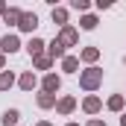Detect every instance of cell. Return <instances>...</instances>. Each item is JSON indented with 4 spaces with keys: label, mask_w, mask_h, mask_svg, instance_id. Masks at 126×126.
Returning a JSON list of instances; mask_svg holds the SVG:
<instances>
[{
    "label": "cell",
    "mask_w": 126,
    "mask_h": 126,
    "mask_svg": "<svg viewBox=\"0 0 126 126\" xmlns=\"http://www.w3.org/2000/svg\"><path fill=\"white\" fill-rule=\"evenodd\" d=\"M15 117H18L15 111H6V117H3V123H6V126H9V123H15Z\"/></svg>",
    "instance_id": "cell-1"
}]
</instances>
